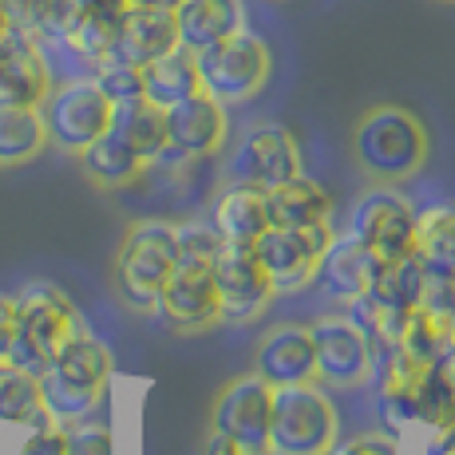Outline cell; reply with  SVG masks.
<instances>
[{
    "label": "cell",
    "mask_w": 455,
    "mask_h": 455,
    "mask_svg": "<svg viewBox=\"0 0 455 455\" xmlns=\"http://www.w3.org/2000/svg\"><path fill=\"white\" fill-rule=\"evenodd\" d=\"M432 139L408 108L400 103H376L353 127V159L372 182L400 187L416 179L427 163Z\"/></svg>",
    "instance_id": "1"
},
{
    "label": "cell",
    "mask_w": 455,
    "mask_h": 455,
    "mask_svg": "<svg viewBox=\"0 0 455 455\" xmlns=\"http://www.w3.org/2000/svg\"><path fill=\"white\" fill-rule=\"evenodd\" d=\"M116 361L111 348L103 340H95L92 332L72 337L56 356H52L48 372L40 376V396H44V412L56 424H72V419L95 416L103 392L111 384Z\"/></svg>",
    "instance_id": "2"
},
{
    "label": "cell",
    "mask_w": 455,
    "mask_h": 455,
    "mask_svg": "<svg viewBox=\"0 0 455 455\" xmlns=\"http://www.w3.org/2000/svg\"><path fill=\"white\" fill-rule=\"evenodd\" d=\"M340 440V412L325 384L301 380L274 388L269 455H325Z\"/></svg>",
    "instance_id": "3"
},
{
    "label": "cell",
    "mask_w": 455,
    "mask_h": 455,
    "mask_svg": "<svg viewBox=\"0 0 455 455\" xmlns=\"http://www.w3.org/2000/svg\"><path fill=\"white\" fill-rule=\"evenodd\" d=\"M174 261H179V253H174V222L139 218V222L127 226L116 250V266H111L116 293L124 297L127 309L155 313V301H159Z\"/></svg>",
    "instance_id": "4"
},
{
    "label": "cell",
    "mask_w": 455,
    "mask_h": 455,
    "mask_svg": "<svg viewBox=\"0 0 455 455\" xmlns=\"http://www.w3.org/2000/svg\"><path fill=\"white\" fill-rule=\"evenodd\" d=\"M195 60H198V84H203V92L214 95L226 108L230 103H250L266 87L269 68H274L269 44L250 28L195 52Z\"/></svg>",
    "instance_id": "5"
},
{
    "label": "cell",
    "mask_w": 455,
    "mask_h": 455,
    "mask_svg": "<svg viewBox=\"0 0 455 455\" xmlns=\"http://www.w3.org/2000/svg\"><path fill=\"white\" fill-rule=\"evenodd\" d=\"M416 214L419 206L400 187L376 182L353 203L348 234L372 253L376 261H396L416 253Z\"/></svg>",
    "instance_id": "6"
},
{
    "label": "cell",
    "mask_w": 455,
    "mask_h": 455,
    "mask_svg": "<svg viewBox=\"0 0 455 455\" xmlns=\"http://www.w3.org/2000/svg\"><path fill=\"white\" fill-rule=\"evenodd\" d=\"M48 143L68 155H80L87 143L111 127V100L100 92L92 76H72V80L52 84L48 100L40 103Z\"/></svg>",
    "instance_id": "7"
},
{
    "label": "cell",
    "mask_w": 455,
    "mask_h": 455,
    "mask_svg": "<svg viewBox=\"0 0 455 455\" xmlns=\"http://www.w3.org/2000/svg\"><path fill=\"white\" fill-rule=\"evenodd\" d=\"M332 234V222H313V226H274L253 238V253H258L261 269L269 274L277 293H301L313 285L317 266L325 258Z\"/></svg>",
    "instance_id": "8"
},
{
    "label": "cell",
    "mask_w": 455,
    "mask_h": 455,
    "mask_svg": "<svg viewBox=\"0 0 455 455\" xmlns=\"http://www.w3.org/2000/svg\"><path fill=\"white\" fill-rule=\"evenodd\" d=\"M269 408L274 384H266L258 372H242L218 388L210 404V427L250 455H269Z\"/></svg>",
    "instance_id": "9"
},
{
    "label": "cell",
    "mask_w": 455,
    "mask_h": 455,
    "mask_svg": "<svg viewBox=\"0 0 455 455\" xmlns=\"http://www.w3.org/2000/svg\"><path fill=\"white\" fill-rule=\"evenodd\" d=\"M210 277H214L218 301H222V321H230V325L258 321L277 297L250 242H222L218 258L210 261Z\"/></svg>",
    "instance_id": "10"
},
{
    "label": "cell",
    "mask_w": 455,
    "mask_h": 455,
    "mask_svg": "<svg viewBox=\"0 0 455 455\" xmlns=\"http://www.w3.org/2000/svg\"><path fill=\"white\" fill-rule=\"evenodd\" d=\"M313 337V361H317V384L325 388H356L369 384L372 372V348L356 321L345 309H329L309 321Z\"/></svg>",
    "instance_id": "11"
},
{
    "label": "cell",
    "mask_w": 455,
    "mask_h": 455,
    "mask_svg": "<svg viewBox=\"0 0 455 455\" xmlns=\"http://www.w3.org/2000/svg\"><path fill=\"white\" fill-rule=\"evenodd\" d=\"M305 171L301 143L290 127L282 124H258L242 135V143L230 151L226 163V179L230 182H250V187H277V182L293 179Z\"/></svg>",
    "instance_id": "12"
},
{
    "label": "cell",
    "mask_w": 455,
    "mask_h": 455,
    "mask_svg": "<svg viewBox=\"0 0 455 455\" xmlns=\"http://www.w3.org/2000/svg\"><path fill=\"white\" fill-rule=\"evenodd\" d=\"M87 325L76 301L52 282H28L16 293V332L52 364V356Z\"/></svg>",
    "instance_id": "13"
},
{
    "label": "cell",
    "mask_w": 455,
    "mask_h": 455,
    "mask_svg": "<svg viewBox=\"0 0 455 455\" xmlns=\"http://www.w3.org/2000/svg\"><path fill=\"white\" fill-rule=\"evenodd\" d=\"M155 313L163 317L166 329L182 332V337L214 329L218 321H222V301H218L210 269L206 266H179V261H174L159 301H155Z\"/></svg>",
    "instance_id": "14"
},
{
    "label": "cell",
    "mask_w": 455,
    "mask_h": 455,
    "mask_svg": "<svg viewBox=\"0 0 455 455\" xmlns=\"http://www.w3.org/2000/svg\"><path fill=\"white\" fill-rule=\"evenodd\" d=\"M56 76L44 44L28 32L8 28L0 36V108H40Z\"/></svg>",
    "instance_id": "15"
},
{
    "label": "cell",
    "mask_w": 455,
    "mask_h": 455,
    "mask_svg": "<svg viewBox=\"0 0 455 455\" xmlns=\"http://www.w3.org/2000/svg\"><path fill=\"white\" fill-rule=\"evenodd\" d=\"M163 116H166V147L179 159L187 163L210 159V155H218L226 147L230 119H226V103H218L214 95L195 92L187 100H179L174 108H166Z\"/></svg>",
    "instance_id": "16"
},
{
    "label": "cell",
    "mask_w": 455,
    "mask_h": 455,
    "mask_svg": "<svg viewBox=\"0 0 455 455\" xmlns=\"http://www.w3.org/2000/svg\"><path fill=\"white\" fill-rule=\"evenodd\" d=\"M419 369L404 348H384L372 356V400H376V419L388 435H400L416 424V380Z\"/></svg>",
    "instance_id": "17"
},
{
    "label": "cell",
    "mask_w": 455,
    "mask_h": 455,
    "mask_svg": "<svg viewBox=\"0 0 455 455\" xmlns=\"http://www.w3.org/2000/svg\"><path fill=\"white\" fill-rule=\"evenodd\" d=\"M253 372H258L266 384H274V388L317 380L309 325H301V321H282V325L261 332L258 348H253Z\"/></svg>",
    "instance_id": "18"
},
{
    "label": "cell",
    "mask_w": 455,
    "mask_h": 455,
    "mask_svg": "<svg viewBox=\"0 0 455 455\" xmlns=\"http://www.w3.org/2000/svg\"><path fill=\"white\" fill-rule=\"evenodd\" d=\"M179 48V28H174V12L166 8H135L131 4L116 24V44L111 56L127 60V64L143 68L151 60H159L163 52Z\"/></svg>",
    "instance_id": "19"
},
{
    "label": "cell",
    "mask_w": 455,
    "mask_h": 455,
    "mask_svg": "<svg viewBox=\"0 0 455 455\" xmlns=\"http://www.w3.org/2000/svg\"><path fill=\"white\" fill-rule=\"evenodd\" d=\"M376 266H380V261H376L372 253L353 238V234H345V238H332L329 242V250H325V258H321L313 285H317L329 301L345 305V301H353V297H361L364 290H369Z\"/></svg>",
    "instance_id": "20"
},
{
    "label": "cell",
    "mask_w": 455,
    "mask_h": 455,
    "mask_svg": "<svg viewBox=\"0 0 455 455\" xmlns=\"http://www.w3.org/2000/svg\"><path fill=\"white\" fill-rule=\"evenodd\" d=\"M174 28L179 44L203 52L210 44L246 28V0H179L174 4Z\"/></svg>",
    "instance_id": "21"
},
{
    "label": "cell",
    "mask_w": 455,
    "mask_h": 455,
    "mask_svg": "<svg viewBox=\"0 0 455 455\" xmlns=\"http://www.w3.org/2000/svg\"><path fill=\"white\" fill-rule=\"evenodd\" d=\"M210 226L222 234V242H250L269 226L266 190L250 182H226L210 206Z\"/></svg>",
    "instance_id": "22"
},
{
    "label": "cell",
    "mask_w": 455,
    "mask_h": 455,
    "mask_svg": "<svg viewBox=\"0 0 455 455\" xmlns=\"http://www.w3.org/2000/svg\"><path fill=\"white\" fill-rule=\"evenodd\" d=\"M266 206H269V222L274 226H313V222H329L332 218V195L305 171L277 182V187H269Z\"/></svg>",
    "instance_id": "23"
},
{
    "label": "cell",
    "mask_w": 455,
    "mask_h": 455,
    "mask_svg": "<svg viewBox=\"0 0 455 455\" xmlns=\"http://www.w3.org/2000/svg\"><path fill=\"white\" fill-rule=\"evenodd\" d=\"M76 159H80L84 179L100 190H127L147 174V163L111 131H103L95 143H87Z\"/></svg>",
    "instance_id": "24"
},
{
    "label": "cell",
    "mask_w": 455,
    "mask_h": 455,
    "mask_svg": "<svg viewBox=\"0 0 455 455\" xmlns=\"http://www.w3.org/2000/svg\"><path fill=\"white\" fill-rule=\"evenodd\" d=\"M111 135L124 139L131 151L139 155L147 166L163 155L166 147V116L163 108H155L151 100H127V103H111Z\"/></svg>",
    "instance_id": "25"
},
{
    "label": "cell",
    "mask_w": 455,
    "mask_h": 455,
    "mask_svg": "<svg viewBox=\"0 0 455 455\" xmlns=\"http://www.w3.org/2000/svg\"><path fill=\"white\" fill-rule=\"evenodd\" d=\"M416 258L427 274L455 277V198L419 206V214H416Z\"/></svg>",
    "instance_id": "26"
},
{
    "label": "cell",
    "mask_w": 455,
    "mask_h": 455,
    "mask_svg": "<svg viewBox=\"0 0 455 455\" xmlns=\"http://www.w3.org/2000/svg\"><path fill=\"white\" fill-rule=\"evenodd\" d=\"M195 92H203V84H198V60H195V52L182 48V44L163 52L151 64H143V100H151L155 108L166 111Z\"/></svg>",
    "instance_id": "27"
},
{
    "label": "cell",
    "mask_w": 455,
    "mask_h": 455,
    "mask_svg": "<svg viewBox=\"0 0 455 455\" xmlns=\"http://www.w3.org/2000/svg\"><path fill=\"white\" fill-rule=\"evenodd\" d=\"M424 282H427V269L419 266L416 253H408V258H396V261H380L364 293H369L380 309L408 313V309H416L419 305Z\"/></svg>",
    "instance_id": "28"
},
{
    "label": "cell",
    "mask_w": 455,
    "mask_h": 455,
    "mask_svg": "<svg viewBox=\"0 0 455 455\" xmlns=\"http://www.w3.org/2000/svg\"><path fill=\"white\" fill-rule=\"evenodd\" d=\"M451 332H455V317L451 313H432L424 305L408 309L404 317V332H400V345L416 364H435L451 356Z\"/></svg>",
    "instance_id": "29"
},
{
    "label": "cell",
    "mask_w": 455,
    "mask_h": 455,
    "mask_svg": "<svg viewBox=\"0 0 455 455\" xmlns=\"http://www.w3.org/2000/svg\"><path fill=\"white\" fill-rule=\"evenodd\" d=\"M416 424L427 432H443L455 427V364L435 361L419 369L416 380Z\"/></svg>",
    "instance_id": "30"
},
{
    "label": "cell",
    "mask_w": 455,
    "mask_h": 455,
    "mask_svg": "<svg viewBox=\"0 0 455 455\" xmlns=\"http://www.w3.org/2000/svg\"><path fill=\"white\" fill-rule=\"evenodd\" d=\"M48 147L40 108H0V171L24 166Z\"/></svg>",
    "instance_id": "31"
},
{
    "label": "cell",
    "mask_w": 455,
    "mask_h": 455,
    "mask_svg": "<svg viewBox=\"0 0 455 455\" xmlns=\"http://www.w3.org/2000/svg\"><path fill=\"white\" fill-rule=\"evenodd\" d=\"M44 412V396H40V380L12 364L0 361V424H16V427H36L48 424Z\"/></svg>",
    "instance_id": "32"
},
{
    "label": "cell",
    "mask_w": 455,
    "mask_h": 455,
    "mask_svg": "<svg viewBox=\"0 0 455 455\" xmlns=\"http://www.w3.org/2000/svg\"><path fill=\"white\" fill-rule=\"evenodd\" d=\"M222 250V234L210 222H179L174 226V253H179V266H206L218 258Z\"/></svg>",
    "instance_id": "33"
},
{
    "label": "cell",
    "mask_w": 455,
    "mask_h": 455,
    "mask_svg": "<svg viewBox=\"0 0 455 455\" xmlns=\"http://www.w3.org/2000/svg\"><path fill=\"white\" fill-rule=\"evenodd\" d=\"M92 80L100 84V92L108 95L111 103H127V100H139V95H143V68L127 64V60H116V56L95 64Z\"/></svg>",
    "instance_id": "34"
},
{
    "label": "cell",
    "mask_w": 455,
    "mask_h": 455,
    "mask_svg": "<svg viewBox=\"0 0 455 455\" xmlns=\"http://www.w3.org/2000/svg\"><path fill=\"white\" fill-rule=\"evenodd\" d=\"M64 455H116V435L95 416L72 419L64 424Z\"/></svg>",
    "instance_id": "35"
},
{
    "label": "cell",
    "mask_w": 455,
    "mask_h": 455,
    "mask_svg": "<svg viewBox=\"0 0 455 455\" xmlns=\"http://www.w3.org/2000/svg\"><path fill=\"white\" fill-rule=\"evenodd\" d=\"M325 455H400V443L388 432H356L337 440Z\"/></svg>",
    "instance_id": "36"
},
{
    "label": "cell",
    "mask_w": 455,
    "mask_h": 455,
    "mask_svg": "<svg viewBox=\"0 0 455 455\" xmlns=\"http://www.w3.org/2000/svg\"><path fill=\"white\" fill-rule=\"evenodd\" d=\"M0 4H4L8 28L28 32V36H36V40H40V32H44V16H48V4H52V0H0Z\"/></svg>",
    "instance_id": "37"
},
{
    "label": "cell",
    "mask_w": 455,
    "mask_h": 455,
    "mask_svg": "<svg viewBox=\"0 0 455 455\" xmlns=\"http://www.w3.org/2000/svg\"><path fill=\"white\" fill-rule=\"evenodd\" d=\"M16 455H64V424L48 419V424L28 427V440L20 443Z\"/></svg>",
    "instance_id": "38"
},
{
    "label": "cell",
    "mask_w": 455,
    "mask_h": 455,
    "mask_svg": "<svg viewBox=\"0 0 455 455\" xmlns=\"http://www.w3.org/2000/svg\"><path fill=\"white\" fill-rule=\"evenodd\" d=\"M12 337H16V297L0 293V361H4Z\"/></svg>",
    "instance_id": "39"
},
{
    "label": "cell",
    "mask_w": 455,
    "mask_h": 455,
    "mask_svg": "<svg viewBox=\"0 0 455 455\" xmlns=\"http://www.w3.org/2000/svg\"><path fill=\"white\" fill-rule=\"evenodd\" d=\"M127 8H131V0H80V12L103 16V20H119Z\"/></svg>",
    "instance_id": "40"
},
{
    "label": "cell",
    "mask_w": 455,
    "mask_h": 455,
    "mask_svg": "<svg viewBox=\"0 0 455 455\" xmlns=\"http://www.w3.org/2000/svg\"><path fill=\"white\" fill-rule=\"evenodd\" d=\"M424 455H455V427H443V432L427 435V451Z\"/></svg>",
    "instance_id": "41"
},
{
    "label": "cell",
    "mask_w": 455,
    "mask_h": 455,
    "mask_svg": "<svg viewBox=\"0 0 455 455\" xmlns=\"http://www.w3.org/2000/svg\"><path fill=\"white\" fill-rule=\"evenodd\" d=\"M203 455H250L246 448H238V443H234V440H226V435H210V440H206V451Z\"/></svg>",
    "instance_id": "42"
},
{
    "label": "cell",
    "mask_w": 455,
    "mask_h": 455,
    "mask_svg": "<svg viewBox=\"0 0 455 455\" xmlns=\"http://www.w3.org/2000/svg\"><path fill=\"white\" fill-rule=\"evenodd\" d=\"M131 4H135V8H166V12H174V4H179V0H131Z\"/></svg>",
    "instance_id": "43"
},
{
    "label": "cell",
    "mask_w": 455,
    "mask_h": 455,
    "mask_svg": "<svg viewBox=\"0 0 455 455\" xmlns=\"http://www.w3.org/2000/svg\"><path fill=\"white\" fill-rule=\"evenodd\" d=\"M8 32V16H4V4H0V36Z\"/></svg>",
    "instance_id": "44"
},
{
    "label": "cell",
    "mask_w": 455,
    "mask_h": 455,
    "mask_svg": "<svg viewBox=\"0 0 455 455\" xmlns=\"http://www.w3.org/2000/svg\"><path fill=\"white\" fill-rule=\"evenodd\" d=\"M448 361L455 364V332H451V356H448Z\"/></svg>",
    "instance_id": "45"
}]
</instances>
